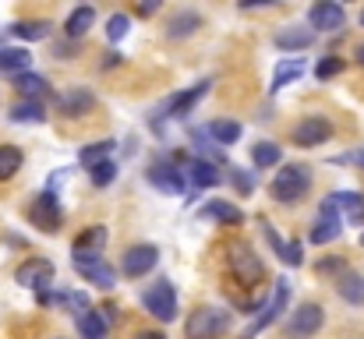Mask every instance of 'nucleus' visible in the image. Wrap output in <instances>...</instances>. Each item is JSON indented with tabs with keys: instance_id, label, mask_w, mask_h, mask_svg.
<instances>
[{
	"instance_id": "obj_1",
	"label": "nucleus",
	"mask_w": 364,
	"mask_h": 339,
	"mask_svg": "<svg viewBox=\"0 0 364 339\" xmlns=\"http://www.w3.org/2000/svg\"><path fill=\"white\" fill-rule=\"evenodd\" d=\"M308 188H311V173H308V166H301V163H287L283 170H276V177H272V184H269L272 198L283 202V205L301 202V198L308 195Z\"/></svg>"
},
{
	"instance_id": "obj_2",
	"label": "nucleus",
	"mask_w": 364,
	"mask_h": 339,
	"mask_svg": "<svg viewBox=\"0 0 364 339\" xmlns=\"http://www.w3.org/2000/svg\"><path fill=\"white\" fill-rule=\"evenodd\" d=\"M227 265H230V276L244 283V286H258L262 279H265V265H262V258L244 244V240H230L227 244Z\"/></svg>"
},
{
	"instance_id": "obj_3",
	"label": "nucleus",
	"mask_w": 364,
	"mask_h": 339,
	"mask_svg": "<svg viewBox=\"0 0 364 339\" xmlns=\"http://www.w3.org/2000/svg\"><path fill=\"white\" fill-rule=\"evenodd\" d=\"M227 329H230V311H223V308H198L184 322L188 339H220Z\"/></svg>"
},
{
	"instance_id": "obj_4",
	"label": "nucleus",
	"mask_w": 364,
	"mask_h": 339,
	"mask_svg": "<svg viewBox=\"0 0 364 339\" xmlns=\"http://www.w3.org/2000/svg\"><path fill=\"white\" fill-rule=\"evenodd\" d=\"M287 301H290V279H276V290H272V297L269 301H262V308H258V318L247 325L241 333V339H255L262 329H269L279 315H283V308H287Z\"/></svg>"
},
{
	"instance_id": "obj_5",
	"label": "nucleus",
	"mask_w": 364,
	"mask_h": 339,
	"mask_svg": "<svg viewBox=\"0 0 364 339\" xmlns=\"http://www.w3.org/2000/svg\"><path fill=\"white\" fill-rule=\"evenodd\" d=\"M141 308H145L152 318H159V322H173V318H177V294H173V286H170L166 279H159L156 286H149V290L141 294Z\"/></svg>"
},
{
	"instance_id": "obj_6",
	"label": "nucleus",
	"mask_w": 364,
	"mask_h": 339,
	"mask_svg": "<svg viewBox=\"0 0 364 339\" xmlns=\"http://www.w3.org/2000/svg\"><path fill=\"white\" fill-rule=\"evenodd\" d=\"M28 220H32V226H39L43 233H57L60 223H64V209H60L57 195H53V191L36 195V202H32V209H28Z\"/></svg>"
},
{
	"instance_id": "obj_7",
	"label": "nucleus",
	"mask_w": 364,
	"mask_h": 339,
	"mask_svg": "<svg viewBox=\"0 0 364 339\" xmlns=\"http://www.w3.org/2000/svg\"><path fill=\"white\" fill-rule=\"evenodd\" d=\"M14 279H18V286H25V290H39V294H43V290L53 283V262H46V258H28V262L18 265Z\"/></svg>"
},
{
	"instance_id": "obj_8",
	"label": "nucleus",
	"mask_w": 364,
	"mask_h": 339,
	"mask_svg": "<svg viewBox=\"0 0 364 339\" xmlns=\"http://www.w3.org/2000/svg\"><path fill=\"white\" fill-rule=\"evenodd\" d=\"M329 138H333V124H329L326 117H304V120L294 127V134H290V141L301 145V149H315V145H322V141H329Z\"/></svg>"
},
{
	"instance_id": "obj_9",
	"label": "nucleus",
	"mask_w": 364,
	"mask_h": 339,
	"mask_svg": "<svg viewBox=\"0 0 364 339\" xmlns=\"http://www.w3.org/2000/svg\"><path fill=\"white\" fill-rule=\"evenodd\" d=\"M322 322H326V315H322V308H318V304H301V308L294 311V318L287 322V339L315 336V333L322 329Z\"/></svg>"
},
{
	"instance_id": "obj_10",
	"label": "nucleus",
	"mask_w": 364,
	"mask_h": 339,
	"mask_svg": "<svg viewBox=\"0 0 364 339\" xmlns=\"http://www.w3.org/2000/svg\"><path fill=\"white\" fill-rule=\"evenodd\" d=\"M156 262H159V251H156L152 244H134V247H127V254H124L121 272L124 276H131V279H138V276L152 272Z\"/></svg>"
},
{
	"instance_id": "obj_11",
	"label": "nucleus",
	"mask_w": 364,
	"mask_h": 339,
	"mask_svg": "<svg viewBox=\"0 0 364 339\" xmlns=\"http://www.w3.org/2000/svg\"><path fill=\"white\" fill-rule=\"evenodd\" d=\"M308 21H311V28H318V32H336V28H343L347 11H343V4L322 0V4H315V7H311Z\"/></svg>"
},
{
	"instance_id": "obj_12",
	"label": "nucleus",
	"mask_w": 364,
	"mask_h": 339,
	"mask_svg": "<svg viewBox=\"0 0 364 339\" xmlns=\"http://www.w3.org/2000/svg\"><path fill=\"white\" fill-rule=\"evenodd\" d=\"M149 184H156L166 195H184V170H177L173 163H152L149 166Z\"/></svg>"
},
{
	"instance_id": "obj_13",
	"label": "nucleus",
	"mask_w": 364,
	"mask_h": 339,
	"mask_svg": "<svg viewBox=\"0 0 364 339\" xmlns=\"http://www.w3.org/2000/svg\"><path fill=\"white\" fill-rule=\"evenodd\" d=\"M75 269H78V276H85L92 286H100V290H110L114 286V269L103 262V258H75Z\"/></svg>"
},
{
	"instance_id": "obj_14",
	"label": "nucleus",
	"mask_w": 364,
	"mask_h": 339,
	"mask_svg": "<svg viewBox=\"0 0 364 339\" xmlns=\"http://www.w3.org/2000/svg\"><path fill=\"white\" fill-rule=\"evenodd\" d=\"M103 247H107V226H89L85 233H78L75 240V258H103Z\"/></svg>"
},
{
	"instance_id": "obj_15",
	"label": "nucleus",
	"mask_w": 364,
	"mask_h": 339,
	"mask_svg": "<svg viewBox=\"0 0 364 339\" xmlns=\"http://www.w3.org/2000/svg\"><path fill=\"white\" fill-rule=\"evenodd\" d=\"M209 85H213V82H209V78H202L198 85H191V89L177 92V96H173V99L166 103V113H170V117H188V113L198 107V99H202V96L209 92Z\"/></svg>"
},
{
	"instance_id": "obj_16",
	"label": "nucleus",
	"mask_w": 364,
	"mask_h": 339,
	"mask_svg": "<svg viewBox=\"0 0 364 339\" xmlns=\"http://www.w3.org/2000/svg\"><path fill=\"white\" fill-rule=\"evenodd\" d=\"M340 212L329 205V202H322V212H318V223H315V230L308 233L311 237V244H329V240H336L340 237Z\"/></svg>"
},
{
	"instance_id": "obj_17",
	"label": "nucleus",
	"mask_w": 364,
	"mask_h": 339,
	"mask_svg": "<svg viewBox=\"0 0 364 339\" xmlns=\"http://www.w3.org/2000/svg\"><path fill=\"white\" fill-rule=\"evenodd\" d=\"M28 64H32V53L28 50H21V46H0V71L4 75H25L28 71Z\"/></svg>"
},
{
	"instance_id": "obj_18",
	"label": "nucleus",
	"mask_w": 364,
	"mask_h": 339,
	"mask_svg": "<svg viewBox=\"0 0 364 339\" xmlns=\"http://www.w3.org/2000/svg\"><path fill=\"white\" fill-rule=\"evenodd\" d=\"M311 43H315V32L311 28H283V32H276V50H287V53L308 50Z\"/></svg>"
},
{
	"instance_id": "obj_19",
	"label": "nucleus",
	"mask_w": 364,
	"mask_h": 339,
	"mask_svg": "<svg viewBox=\"0 0 364 339\" xmlns=\"http://www.w3.org/2000/svg\"><path fill=\"white\" fill-rule=\"evenodd\" d=\"M14 89L28 99V103H39L43 96H50V85H46V78L43 75H32V71H25V75H18L14 78Z\"/></svg>"
},
{
	"instance_id": "obj_20",
	"label": "nucleus",
	"mask_w": 364,
	"mask_h": 339,
	"mask_svg": "<svg viewBox=\"0 0 364 339\" xmlns=\"http://www.w3.org/2000/svg\"><path fill=\"white\" fill-rule=\"evenodd\" d=\"M184 173H188L198 188H216V184H220V166H213V159H198V156H195Z\"/></svg>"
},
{
	"instance_id": "obj_21",
	"label": "nucleus",
	"mask_w": 364,
	"mask_h": 339,
	"mask_svg": "<svg viewBox=\"0 0 364 339\" xmlns=\"http://www.w3.org/2000/svg\"><path fill=\"white\" fill-rule=\"evenodd\" d=\"M92 107H96V99L85 89H71V92L60 96V113H68V117H82V113H89Z\"/></svg>"
},
{
	"instance_id": "obj_22",
	"label": "nucleus",
	"mask_w": 364,
	"mask_h": 339,
	"mask_svg": "<svg viewBox=\"0 0 364 339\" xmlns=\"http://www.w3.org/2000/svg\"><path fill=\"white\" fill-rule=\"evenodd\" d=\"M202 216H205V220H216V223H227V226L244 223V212L237 205H230V202H209V205L202 209Z\"/></svg>"
},
{
	"instance_id": "obj_23",
	"label": "nucleus",
	"mask_w": 364,
	"mask_h": 339,
	"mask_svg": "<svg viewBox=\"0 0 364 339\" xmlns=\"http://www.w3.org/2000/svg\"><path fill=\"white\" fill-rule=\"evenodd\" d=\"M336 290H340V297H343L347 304H364V279L358 272H343V276L336 279Z\"/></svg>"
},
{
	"instance_id": "obj_24",
	"label": "nucleus",
	"mask_w": 364,
	"mask_h": 339,
	"mask_svg": "<svg viewBox=\"0 0 364 339\" xmlns=\"http://www.w3.org/2000/svg\"><path fill=\"white\" fill-rule=\"evenodd\" d=\"M114 149H117V141H96V145H89V149L78 152V163H82L85 170H92V166L107 163V159L114 156Z\"/></svg>"
},
{
	"instance_id": "obj_25",
	"label": "nucleus",
	"mask_w": 364,
	"mask_h": 339,
	"mask_svg": "<svg viewBox=\"0 0 364 339\" xmlns=\"http://www.w3.org/2000/svg\"><path fill=\"white\" fill-rule=\"evenodd\" d=\"M205 134H213L216 145H234V141H241V124L237 120H213Z\"/></svg>"
},
{
	"instance_id": "obj_26",
	"label": "nucleus",
	"mask_w": 364,
	"mask_h": 339,
	"mask_svg": "<svg viewBox=\"0 0 364 339\" xmlns=\"http://www.w3.org/2000/svg\"><path fill=\"white\" fill-rule=\"evenodd\" d=\"M92 21H96V11H92V7H78V11H71L64 32H68L71 39H78V36H85V32L92 28Z\"/></svg>"
},
{
	"instance_id": "obj_27",
	"label": "nucleus",
	"mask_w": 364,
	"mask_h": 339,
	"mask_svg": "<svg viewBox=\"0 0 364 339\" xmlns=\"http://www.w3.org/2000/svg\"><path fill=\"white\" fill-rule=\"evenodd\" d=\"M78 333H82V339H107V322L100 318V311H82Z\"/></svg>"
},
{
	"instance_id": "obj_28",
	"label": "nucleus",
	"mask_w": 364,
	"mask_h": 339,
	"mask_svg": "<svg viewBox=\"0 0 364 339\" xmlns=\"http://www.w3.org/2000/svg\"><path fill=\"white\" fill-rule=\"evenodd\" d=\"M198 25H202V18H198V14H191V11H181V14H177V18L166 25V36H170V39H184V36H191Z\"/></svg>"
},
{
	"instance_id": "obj_29",
	"label": "nucleus",
	"mask_w": 364,
	"mask_h": 339,
	"mask_svg": "<svg viewBox=\"0 0 364 339\" xmlns=\"http://www.w3.org/2000/svg\"><path fill=\"white\" fill-rule=\"evenodd\" d=\"M11 36L28 39V43H39V39L50 36V21H14L11 25Z\"/></svg>"
},
{
	"instance_id": "obj_30",
	"label": "nucleus",
	"mask_w": 364,
	"mask_h": 339,
	"mask_svg": "<svg viewBox=\"0 0 364 339\" xmlns=\"http://www.w3.org/2000/svg\"><path fill=\"white\" fill-rule=\"evenodd\" d=\"M301 75H304V60H283V64H276V71H272V92L283 89V85H290Z\"/></svg>"
},
{
	"instance_id": "obj_31",
	"label": "nucleus",
	"mask_w": 364,
	"mask_h": 339,
	"mask_svg": "<svg viewBox=\"0 0 364 339\" xmlns=\"http://www.w3.org/2000/svg\"><path fill=\"white\" fill-rule=\"evenodd\" d=\"M251 159H255L258 170H269V166H276V163L283 159V152H279L276 141H258V145L251 149Z\"/></svg>"
},
{
	"instance_id": "obj_32",
	"label": "nucleus",
	"mask_w": 364,
	"mask_h": 339,
	"mask_svg": "<svg viewBox=\"0 0 364 339\" xmlns=\"http://www.w3.org/2000/svg\"><path fill=\"white\" fill-rule=\"evenodd\" d=\"M11 120L14 124H43L46 120V110H43V103H18L14 110H11Z\"/></svg>"
},
{
	"instance_id": "obj_33",
	"label": "nucleus",
	"mask_w": 364,
	"mask_h": 339,
	"mask_svg": "<svg viewBox=\"0 0 364 339\" xmlns=\"http://www.w3.org/2000/svg\"><path fill=\"white\" fill-rule=\"evenodd\" d=\"M18 170H21V149L0 145V181H11Z\"/></svg>"
},
{
	"instance_id": "obj_34",
	"label": "nucleus",
	"mask_w": 364,
	"mask_h": 339,
	"mask_svg": "<svg viewBox=\"0 0 364 339\" xmlns=\"http://www.w3.org/2000/svg\"><path fill=\"white\" fill-rule=\"evenodd\" d=\"M89 177H92V184H96V188H107V184H114V181H117V163H114V159H107V163L92 166V170H89Z\"/></svg>"
},
{
	"instance_id": "obj_35",
	"label": "nucleus",
	"mask_w": 364,
	"mask_h": 339,
	"mask_svg": "<svg viewBox=\"0 0 364 339\" xmlns=\"http://www.w3.org/2000/svg\"><path fill=\"white\" fill-rule=\"evenodd\" d=\"M340 71H343V60H340V57H326V60H318V68H315V75H318L322 82L336 78Z\"/></svg>"
},
{
	"instance_id": "obj_36",
	"label": "nucleus",
	"mask_w": 364,
	"mask_h": 339,
	"mask_svg": "<svg viewBox=\"0 0 364 339\" xmlns=\"http://www.w3.org/2000/svg\"><path fill=\"white\" fill-rule=\"evenodd\" d=\"M127 25H131V21H127V14H110V21H107V36L117 43V39L127 36Z\"/></svg>"
},
{
	"instance_id": "obj_37",
	"label": "nucleus",
	"mask_w": 364,
	"mask_h": 339,
	"mask_svg": "<svg viewBox=\"0 0 364 339\" xmlns=\"http://www.w3.org/2000/svg\"><path fill=\"white\" fill-rule=\"evenodd\" d=\"M318 272H322V276H336V279H340V276L347 272V265H343L340 258H326V262H318Z\"/></svg>"
},
{
	"instance_id": "obj_38",
	"label": "nucleus",
	"mask_w": 364,
	"mask_h": 339,
	"mask_svg": "<svg viewBox=\"0 0 364 339\" xmlns=\"http://www.w3.org/2000/svg\"><path fill=\"white\" fill-rule=\"evenodd\" d=\"M234 173V188L241 191V195H251L255 191V177L251 173H244V170H230Z\"/></svg>"
},
{
	"instance_id": "obj_39",
	"label": "nucleus",
	"mask_w": 364,
	"mask_h": 339,
	"mask_svg": "<svg viewBox=\"0 0 364 339\" xmlns=\"http://www.w3.org/2000/svg\"><path fill=\"white\" fill-rule=\"evenodd\" d=\"M301 251H304V247H301L297 240H290V244H287V251H283V262H287V265H301V262H304V254H301Z\"/></svg>"
},
{
	"instance_id": "obj_40",
	"label": "nucleus",
	"mask_w": 364,
	"mask_h": 339,
	"mask_svg": "<svg viewBox=\"0 0 364 339\" xmlns=\"http://www.w3.org/2000/svg\"><path fill=\"white\" fill-rule=\"evenodd\" d=\"M347 220H350L354 226H364V195H361V202H358V205L347 212Z\"/></svg>"
},
{
	"instance_id": "obj_41",
	"label": "nucleus",
	"mask_w": 364,
	"mask_h": 339,
	"mask_svg": "<svg viewBox=\"0 0 364 339\" xmlns=\"http://www.w3.org/2000/svg\"><path fill=\"white\" fill-rule=\"evenodd\" d=\"M134 339H166V336L156 333V329H145V333H134Z\"/></svg>"
},
{
	"instance_id": "obj_42",
	"label": "nucleus",
	"mask_w": 364,
	"mask_h": 339,
	"mask_svg": "<svg viewBox=\"0 0 364 339\" xmlns=\"http://www.w3.org/2000/svg\"><path fill=\"white\" fill-rule=\"evenodd\" d=\"M117 60H121V53H107V60H103V68H114Z\"/></svg>"
},
{
	"instance_id": "obj_43",
	"label": "nucleus",
	"mask_w": 364,
	"mask_h": 339,
	"mask_svg": "<svg viewBox=\"0 0 364 339\" xmlns=\"http://www.w3.org/2000/svg\"><path fill=\"white\" fill-rule=\"evenodd\" d=\"M350 159H354V163H358V166H361V170H364V149H361V152H358V156H350Z\"/></svg>"
},
{
	"instance_id": "obj_44",
	"label": "nucleus",
	"mask_w": 364,
	"mask_h": 339,
	"mask_svg": "<svg viewBox=\"0 0 364 339\" xmlns=\"http://www.w3.org/2000/svg\"><path fill=\"white\" fill-rule=\"evenodd\" d=\"M358 64H361V68H364V43H361V46H358Z\"/></svg>"
},
{
	"instance_id": "obj_45",
	"label": "nucleus",
	"mask_w": 364,
	"mask_h": 339,
	"mask_svg": "<svg viewBox=\"0 0 364 339\" xmlns=\"http://www.w3.org/2000/svg\"><path fill=\"white\" fill-rule=\"evenodd\" d=\"M361 25H364V11H361Z\"/></svg>"
},
{
	"instance_id": "obj_46",
	"label": "nucleus",
	"mask_w": 364,
	"mask_h": 339,
	"mask_svg": "<svg viewBox=\"0 0 364 339\" xmlns=\"http://www.w3.org/2000/svg\"><path fill=\"white\" fill-rule=\"evenodd\" d=\"M361 244H364V233H361Z\"/></svg>"
},
{
	"instance_id": "obj_47",
	"label": "nucleus",
	"mask_w": 364,
	"mask_h": 339,
	"mask_svg": "<svg viewBox=\"0 0 364 339\" xmlns=\"http://www.w3.org/2000/svg\"><path fill=\"white\" fill-rule=\"evenodd\" d=\"M57 339H60V336H57Z\"/></svg>"
}]
</instances>
